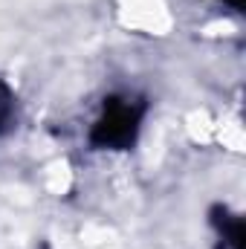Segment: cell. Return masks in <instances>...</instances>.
Returning <instances> with one entry per match:
<instances>
[{"instance_id": "obj_1", "label": "cell", "mask_w": 246, "mask_h": 249, "mask_svg": "<svg viewBox=\"0 0 246 249\" xmlns=\"http://www.w3.org/2000/svg\"><path fill=\"white\" fill-rule=\"evenodd\" d=\"M142 119V107L136 102H119L113 99L105 107V116L93 127V142L99 148H124L136 139Z\"/></svg>"}, {"instance_id": "obj_2", "label": "cell", "mask_w": 246, "mask_h": 249, "mask_svg": "<svg viewBox=\"0 0 246 249\" xmlns=\"http://www.w3.org/2000/svg\"><path fill=\"white\" fill-rule=\"evenodd\" d=\"M9 119H12V105H9V96L3 93V99H0V130H6Z\"/></svg>"}]
</instances>
